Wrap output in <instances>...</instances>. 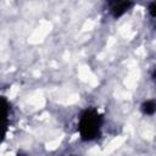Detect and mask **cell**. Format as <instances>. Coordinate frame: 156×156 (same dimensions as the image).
I'll use <instances>...</instances> for the list:
<instances>
[{
	"mask_svg": "<svg viewBox=\"0 0 156 156\" xmlns=\"http://www.w3.org/2000/svg\"><path fill=\"white\" fill-rule=\"evenodd\" d=\"M132 6H133V2H130V1H112V2H108L110 13L115 18H118V17L123 16Z\"/></svg>",
	"mask_w": 156,
	"mask_h": 156,
	"instance_id": "obj_3",
	"label": "cell"
},
{
	"mask_svg": "<svg viewBox=\"0 0 156 156\" xmlns=\"http://www.w3.org/2000/svg\"><path fill=\"white\" fill-rule=\"evenodd\" d=\"M10 104L4 98L0 96V141L4 140L6 136L7 129H9V122H10Z\"/></svg>",
	"mask_w": 156,
	"mask_h": 156,
	"instance_id": "obj_2",
	"label": "cell"
},
{
	"mask_svg": "<svg viewBox=\"0 0 156 156\" xmlns=\"http://www.w3.org/2000/svg\"><path fill=\"white\" fill-rule=\"evenodd\" d=\"M17 156H22V155H17Z\"/></svg>",
	"mask_w": 156,
	"mask_h": 156,
	"instance_id": "obj_6",
	"label": "cell"
},
{
	"mask_svg": "<svg viewBox=\"0 0 156 156\" xmlns=\"http://www.w3.org/2000/svg\"><path fill=\"white\" fill-rule=\"evenodd\" d=\"M140 110L144 115H147V116H152L156 111V104L154 100H146L141 104L140 106Z\"/></svg>",
	"mask_w": 156,
	"mask_h": 156,
	"instance_id": "obj_4",
	"label": "cell"
},
{
	"mask_svg": "<svg viewBox=\"0 0 156 156\" xmlns=\"http://www.w3.org/2000/svg\"><path fill=\"white\" fill-rule=\"evenodd\" d=\"M156 2H150V5H149V13H150V16H151V18H155V16H156Z\"/></svg>",
	"mask_w": 156,
	"mask_h": 156,
	"instance_id": "obj_5",
	"label": "cell"
},
{
	"mask_svg": "<svg viewBox=\"0 0 156 156\" xmlns=\"http://www.w3.org/2000/svg\"><path fill=\"white\" fill-rule=\"evenodd\" d=\"M104 123L102 115L94 107L85 108L78 119V133L84 141H91L100 136Z\"/></svg>",
	"mask_w": 156,
	"mask_h": 156,
	"instance_id": "obj_1",
	"label": "cell"
}]
</instances>
